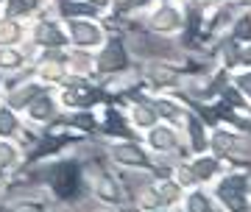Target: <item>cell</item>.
I'll list each match as a JSON object with an SVG mask.
<instances>
[{
  "instance_id": "cell-1",
  "label": "cell",
  "mask_w": 251,
  "mask_h": 212,
  "mask_svg": "<svg viewBox=\"0 0 251 212\" xmlns=\"http://www.w3.org/2000/svg\"><path fill=\"white\" fill-rule=\"evenodd\" d=\"M50 185H53V190L62 198H70V193L75 190V168L73 165H59V168H53Z\"/></svg>"
},
{
  "instance_id": "cell-2",
  "label": "cell",
  "mask_w": 251,
  "mask_h": 212,
  "mask_svg": "<svg viewBox=\"0 0 251 212\" xmlns=\"http://www.w3.org/2000/svg\"><path fill=\"white\" fill-rule=\"evenodd\" d=\"M243 193H246V179L243 176H232L221 185V198H224V204H229L234 210H243V207H246Z\"/></svg>"
},
{
  "instance_id": "cell-3",
  "label": "cell",
  "mask_w": 251,
  "mask_h": 212,
  "mask_svg": "<svg viewBox=\"0 0 251 212\" xmlns=\"http://www.w3.org/2000/svg\"><path fill=\"white\" fill-rule=\"evenodd\" d=\"M100 70H120L126 64V53H123V45L117 42V39H112V42L106 45V51H103V56L98 59Z\"/></svg>"
},
{
  "instance_id": "cell-4",
  "label": "cell",
  "mask_w": 251,
  "mask_h": 212,
  "mask_svg": "<svg viewBox=\"0 0 251 212\" xmlns=\"http://www.w3.org/2000/svg\"><path fill=\"white\" fill-rule=\"evenodd\" d=\"M98 28L87 26V23H73V39L78 45H95L98 42Z\"/></svg>"
},
{
  "instance_id": "cell-5",
  "label": "cell",
  "mask_w": 251,
  "mask_h": 212,
  "mask_svg": "<svg viewBox=\"0 0 251 212\" xmlns=\"http://www.w3.org/2000/svg\"><path fill=\"white\" fill-rule=\"evenodd\" d=\"M115 159L117 162H126V165H145V154L134 145H120L115 148Z\"/></svg>"
},
{
  "instance_id": "cell-6",
  "label": "cell",
  "mask_w": 251,
  "mask_h": 212,
  "mask_svg": "<svg viewBox=\"0 0 251 212\" xmlns=\"http://www.w3.org/2000/svg\"><path fill=\"white\" fill-rule=\"evenodd\" d=\"M153 23H156L159 31H171V28L179 26V17H176V11H173V9H162V11L153 14Z\"/></svg>"
},
{
  "instance_id": "cell-7",
  "label": "cell",
  "mask_w": 251,
  "mask_h": 212,
  "mask_svg": "<svg viewBox=\"0 0 251 212\" xmlns=\"http://www.w3.org/2000/svg\"><path fill=\"white\" fill-rule=\"evenodd\" d=\"M36 39H39L42 45H62L64 42L62 34H59L53 26H39L36 28Z\"/></svg>"
},
{
  "instance_id": "cell-8",
  "label": "cell",
  "mask_w": 251,
  "mask_h": 212,
  "mask_svg": "<svg viewBox=\"0 0 251 212\" xmlns=\"http://www.w3.org/2000/svg\"><path fill=\"white\" fill-rule=\"evenodd\" d=\"M151 142L156 145V148H171V145H173V134L165 132V129H159V132L151 134Z\"/></svg>"
},
{
  "instance_id": "cell-9",
  "label": "cell",
  "mask_w": 251,
  "mask_h": 212,
  "mask_svg": "<svg viewBox=\"0 0 251 212\" xmlns=\"http://www.w3.org/2000/svg\"><path fill=\"white\" fill-rule=\"evenodd\" d=\"M20 36V28L14 23H0V42H14Z\"/></svg>"
},
{
  "instance_id": "cell-10",
  "label": "cell",
  "mask_w": 251,
  "mask_h": 212,
  "mask_svg": "<svg viewBox=\"0 0 251 212\" xmlns=\"http://www.w3.org/2000/svg\"><path fill=\"white\" fill-rule=\"evenodd\" d=\"M193 173H196L198 179H209L212 173H215V162H212V159H201V162L196 165V170H193Z\"/></svg>"
},
{
  "instance_id": "cell-11",
  "label": "cell",
  "mask_w": 251,
  "mask_h": 212,
  "mask_svg": "<svg viewBox=\"0 0 251 212\" xmlns=\"http://www.w3.org/2000/svg\"><path fill=\"white\" fill-rule=\"evenodd\" d=\"M190 134H193V145L198 151H204V132H201V123L198 120H190Z\"/></svg>"
},
{
  "instance_id": "cell-12",
  "label": "cell",
  "mask_w": 251,
  "mask_h": 212,
  "mask_svg": "<svg viewBox=\"0 0 251 212\" xmlns=\"http://www.w3.org/2000/svg\"><path fill=\"white\" fill-rule=\"evenodd\" d=\"M98 193H100V198H106V201H117V190L112 187V182H109V179H100Z\"/></svg>"
},
{
  "instance_id": "cell-13",
  "label": "cell",
  "mask_w": 251,
  "mask_h": 212,
  "mask_svg": "<svg viewBox=\"0 0 251 212\" xmlns=\"http://www.w3.org/2000/svg\"><path fill=\"white\" fill-rule=\"evenodd\" d=\"M31 115L39 117V120H45V117H50V101H36L34 106H31Z\"/></svg>"
},
{
  "instance_id": "cell-14",
  "label": "cell",
  "mask_w": 251,
  "mask_h": 212,
  "mask_svg": "<svg viewBox=\"0 0 251 212\" xmlns=\"http://www.w3.org/2000/svg\"><path fill=\"white\" fill-rule=\"evenodd\" d=\"M232 142H234V137H229V134H218V137H215L218 154H221V157H226V154H229V148H232Z\"/></svg>"
},
{
  "instance_id": "cell-15",
  "label": "cell",
  "mask_w": 251,
  "mask_h": 212,
  "mask_svg": "<svg viewBox=\"0 0 251 212\" xmlns=\"http://www.w3.org/2000/svg\"><path fill=\"white\" fill-rule=\"evenodd\" d=\"M39 89L36 87H28V89H20L17 95H11V106H20V104H25V101H31V98L36 95Z\"/></svg>"
},
{
  "instance_id": "cell-16",
  "label": "cell",
  "mask_w": 251,
  "mask_h": 212,
  "mask_svg": "<svg viewBox=\"0 0 251 212\" xmlns=\"http://www.w3.org/2000/svg\"><path fill=\"white\" fill-rule=\"evenodd\" d=\"M134 117H137V123H140V126H151L153 123V112H151V109H145V106H137Z\"/></svg>"
},
{
  "instance_id": "cell-17",
  "label": "cell",
  "mask_w": 251,
  "mask_h": 212,
  "mask_svg": "<svg viewBox=\"0 0 251 212\" xmlns=\"http://www.w3.org/2000/svg\"><path fill=\"white\" fill-rule=\"evenodd\" d=\"M109 132H112V134H123V137H128V129L123 126V120H120V117H117L115 112L109 115Z\"/></svg>"
},
{
  "instance_id": "cell-18",
  "label": "cell",
  "mask_w": 251,
  "mask_h": 212,
  "mask_svg": "<svg viewBox=\"0 0 251 212\" xmlns=\"http://www.w3.org/2000/svg\"><path fill=\"white\" fill-rule=\"evenodd\" d=\"M151 79H156V81H176V73L173 70H165V67H151Z\"/></svg>"
},
{
  "instance_id": "cell-19",
  "label": "cell",
  "mask_w": 251,
  "mask_h": 212,
  "mask_svg": "<svg viewBox=\"0 0 251 212\" xmlns=\"http://www.w3.org/2000/svg\"><path fill=\"white\" fill-rule=\"evenodd\" d=\"M14 132V117L11 112H0V134H11Z\"/></svg>"
},
{
  "instance_id": "cell-20",
  "label": "cell",
  "mask_w": 251,
  "mask_h": 212,
  "mask_svg": "<svg viewBox=\"0 0 251 212\" xmlns=\"http://www.w3.org/2000/svg\"><path fill=\"white\" fill-rule=\"evenodd\" d=\"M0 64H3V67H14V64H20V53L0 51Z\"/></svg>"
},
{
  "instance_id": "cell-21",
  "label": "cell",
  "mask_w": 251,
  "mask_h": 212,
  "mask_svg": "<svg viewBox=\"0 0 251 212\" xmlns=\"http://www.w3.org/2000/svg\"><path fill=\"white\" fill-rule=\"evenodd\" d=\"M67 14H92V6H81V3H64Z\"/></svg>"
},
{
  "instance_id": "cell-22",
  "label": "cell",
  "mask_w": 251,
  "mask_h": 212,
  "mask_svg": "<svg viewBox=\"0 0 251 212\" xmlns=\"http://www.w3.org/2000/svg\"><path fill=\"white\" fill-rule=\"evenodd\" d=\"M159 195H162V201H168V204H171V201H176L179 190H176L173 185H162V187H159Z\"/></svg>"
},
{
  "instance_id": "cell-23",
  "label": "cell",
  "mask_w": 251,
  "mask_h": 212,
  "mask_svg": "<svg viewBox=\"0 0 251 212\" xmlns=\"http://www.w3.org/2000/svg\"><path fill=\"white\" fill-rule=\"evenodd\" d=\"M70 123L81 126V129H95V120H92L90 115H75V117H70Z\"/></svg>"
},
{
  "instance_id": "cell-24",
  "label": "cell",
  "mask_w": 251,
  "mask_h": 212,
  "mask_svg": "<svg viewBox=\"0 0 251 212\" xmlns=\"http://www.w3.org/2000/svg\"><path fill=\"white\" fill-rule=\"evenodd\" d=\"M190 210H193V212L209 210V204H206V198H204V195H193V198H190Z\"/></svg>"
},
{
  "instance_id": "cell-25",
  "label": "cell",
  "mask_w": 251,
  "mask_h": 212,
  "mask_svg": "<svg viewBox=\"0 0 251 212\" xmlns=\"http://www.w3.org/2000/svg\"><path fill=\"white\" fill-rule=\"evenodd\" d=\"M11 159H14V151L9 145H0V165H9Z\"/></svg>"
},
{
  "instance_id": "cell-26",
  "label": "cell",
  "mask_w": 251,
  "mask_h": 212,
  "mask_svg": "<svg viewBox=\"0 0 251 212\" xmlns=\"http://www.w3.org/2000/svg\"><path fill=\"white\" fill-rule=\"evenodd\" d=\"M42 76H45V79H59V76H62V67H59V64H50V67L42 70Z\"/></svg>"
},
{
  "instance_id": "cell-27",
  "label": "cell",
  "mask_w": 251,
  "mask_h": 212,
  "mask_svg": "<svg viewBox=\"0 0 251 212\" xmlns=\"http://www.w3.org/2000/svg\"><path fill=\"white\" fill-rule=\"evenodd\" d=\"M20 11H25V0H11V6H9V14L14 17V14H20Z\"/></svg>"
},
{
  "instance_id": "cell-28",
  "label": "cell",
  "mask_w": 251,
  "mask_h": 212,
  "mask_svg": "<svg viewBox=\"0 0 251 212\" xmlns=\"http://www.w3.org/2000/svg\"><path fill=\"white\" fill-rule=\"evenodd\" d=\"M249 31H251L249 20H240V26H237V39H246V36H249Z\"/></svg>"
},
{
  "instance_id": "cell-29",
  "label": "cell",
  "mask_w": 251,
  "mask_h": 212,
  "mask_svg": "<svg viewBox=\"0 0 251 212\" xmlns=\"http://www.w3.org/2000/svg\"><path fill=\"white\" fill-rule=\"evenodd\" d=\"M143 204H145V207H156V204H159V198H156L151 190H145V193H143Z\"/></svg>"
},
{
  "instance_id": "cell-30",
  "label": "cell",
  "mask_w": 251,
  "mask_h": 212,
  "mask_svg": "<svg viewBox=\"0 0 251 212\" xmlns=\"http://www.w3.org/2000/svg\"><path fill=\"white\" fill-rule=\"evenodd\" d=\"M179 179H181V185H190V182L196 179V173H193V170H187V168H181L179 170Z\"/></svg>"
},
{
  "instance_id": "cell-31",
  "label": "cell",
  "mask_w": 251,
  "mask_h": 212,
  "mask_svg": "<svg viewBox=\"0 0 251 212\" xmlns=\"http://www.w3.org/2000/svg\"><path fill=\"white\" fill-rule=\"evenodd\" d=\"M156 106H159V112H162V115H176V112H173V106L168 104V101H159Z\"/></svg>"
},
{
  "instance_id": "cell-32",
  "label": "cell",
  "mask_w": 251,
  "mask_h": 212,
  "mask_svg": "<svg viewBox=\"0 0 251 212\" xmlns=\"http://www.w3.org/2000/svg\"><path fill=\"white\" fill-rule=\"evenodd\" d=\"M237 87H240V89H251V79H249V76H240V79H237Z\"/></svg>"
},
{
  "instance_id": "cell-33",
  "label": "cell",
  "mask_w": 251,
  "mask_h": 212,
  "mask_svg": "<svg viewBox=\"0 0 251 212\" xmlns=\"http://www.w3.org/2000/svg\"><path fill=\"white\" fill-rule=\"evenodd\" d=\"M117 6H128V3H131V0H115Z\"/></svg>"
},
{
  "instance_id": "cell-34",
  "label": "cell",
  "mask_w": 251,
  "mask_h": 212,
  "mask_svg": "<svg viewBox=\"0 0 251 212\" xmlns=\"http://www.w3.org/2000/svg\"><path fill=\"white\" fill-rule=\"evenodd\" d=\"M92 3H98V6H100V3H106V0H92Z\"/></svg>"
},
{
  "instance_id": "cell-35",
  "label": "cell",
  "mask_w": 251,
  "mask_h": 212,
  "mask_svg": "<svg viewBox=\"0 0 251 212\" xmlns=\"http://www.w3.org/2000/svg\"><path fill=\"white\" fill-rule=\"evenodd\" d=\"M196 3H204V6H206V3H209V0H196Z\"/></svg>"
}]
</instances>
